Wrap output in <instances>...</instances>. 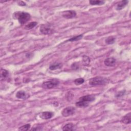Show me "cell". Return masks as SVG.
Instances as JSON below:
<instances>
[{"label":"cell","mask_w":131,"mask_h":131,"mask_svg":"<svg viewBox=\"0 0 131 131\" xmlns=\"http://www.w3.org/2000/svg\"><path fill=\"white\" fill-rule=\"evenodd\" d=\"M53 113L51 112H44L42 113L40 117L43 119H49L53 117Z\"/></svg>","instance_id":"cell-10"},{"label":"cell","mask_w":131,"mask_h":131,"mask_svg":"<svg viewBox=\"0 0 131 131\" xmlns=\"http://www.w3.org/2000/svg\"><path fill=\"white\" fill-rule=\"evenodd\" d=\"M76 16V13L73 10H67L63 11L62 14V16L63 18L66 19H73L75 18Z\"/></svg>","instance_id":"cell-6"},{"label":"cell","mask_w":131,"mask_h":131,"mask_svg":"<svg viewBox=\"0 0 131 131\" xmlns=\"http://www.w3.org/2000/svg\"><path fill=\"white\" fill-rule=\"evenodd\" d=\"M116 60L113 57H109L106 59L104 61V63L107 66L113 67L116 64Z\"/></svg>","instance_id":"cell-7"},{"label":"cell","mask_w":131,"mask_h":131,"mask_svg":"<svg viewBox=\"0 0 131 131\" xmlns=\"http://www.w3.org/2000/svg\"><path fill=\"white\" fill-rule=\"evenodd\" d=\"M16 97L19 99H25L27 98V94L24 91H19L16 94Z\"/></svg>","instance_id":"cell-14"},{"label":"cell","mask_w":131,"mask_h":131,"mask_svg":"<svg viewBox=\"0 0 131 131\" xmlns=\"http://www.w3.org/2000/svg\"><path fill=\"white\" fill-rule=\"evenodd\" d=\"M36 25H37V23L35 22H31L25 26V29H27V30L31 29L32 28H33Z\"/></svg>","instance_id":"cell-20"},{"label":"cell","mask_w":131,"mask_h":131,"mask_svg":"<svg viewBox=\"0 0 131 131\" xmlns=\"http://www.w3.org/2000/svg\"><path fill=\"white\" fill-rule=\"evenodd\" d=\"M75 125L72 123H67L63 126L62 127L63 130H74L76 129L75 128Z\"/></svg>","instance_id":"cell-12"},{"label":"cell","mask_w":131,"mask_h":131,"mask_svg":"<svg viewBox=\"0 0 131 131\" xmlns=\"http://www.w3.org/2000/svg\"><path fill=\"white\" fill-rule=\"evenodd\" d=\"M109 82V80L106 77L101 76H96L91 78L89 80V84L91 86L104 85Z\"/></svg>","instance_id":"cell-2"},{"label":"cell","mask_w":131,"mask_h":131,"mask_svg":"<svg viewBox=\"0 0 131 131\" xmlns=\"http://www.w3.org/2000/svg\"><path fill=\"white\" fill-rule=\"evenodd\" d=\"M115 42V37L114 36H109L106 40V43L108 44H113Z\"/></svg>","instance_id":"cell-18"},{"label":"cell","mask_w":131,"mask_h":131,"mask_svg":"<svg viewBox=\"0 0 131 131\" xmlns=\"http://www.w3.org/2000/svg\"><path fill=\"white\" fill-rule=\"evenodd\" d=\"M59 82L57 79H52L45 82L42 84V87L46 89H50L53 88L59 85Z\"/></svg>","instance_id":"cell-4"},{"label":"cell","mask_w":131,"mask_h":131,"mask_svg":"<svg viewBox=\"0 0 131 131\" xmlns=\"http://www.w3.org/2000/svg\"><path fill=\"white\" fill-rule=\"evenodd\" d=\"M128 1H126V0H124V1H121L119 2L117 4L116 6V10H121L122 9H123L128 3Z\"/></svg>","instance_id":"cell-11"},{"label":"cell","mask_w":131,"mask_h":131,"mask_svg":"<svg viewBox=\"0 0 131 131\" xmlns=\"http://www.w3.org/2000/svg\"><path fill=\"white\" fill-rule=\"evenodd\" d=\"M75 109L73 107H68L63 109L61 114L63 117H68L74 114Z\"/></svg>","instance_id":"cell-5"},{"label":"cell","mask_w":131,"mask_h":131,"mask_svg":"<svg viewBox=\"0 0 131 131\" xmlns=\"http://www.w3.org/2000/svg\"><path fill=\"white\" fill-rule=\"evenodd\" d=\"M84 82H85V80H84V78H77V79H76V80L74 81V84H75L76 86L81 85L83 84Z\"/></svg>","instance_id":"cell-21"},{"label":"cell","mask_w":131,"mask_h":131,"mask_svg":"<svg viewBox=\"0 0 131 131\" xmlns=\"http://www.w3.org/2000/svg\"><path fill=\"white\" fill-rule=\"evenodd\" d=\"M54 31V28L53 24L47 23L42 24L40 27V32L44 35H48L53 33Z\"/></svg>","instance_id":"cell-3"},{"label":"cell","mask_w":131,"mask_h":131,"mask_svg":"<svg viewBox=\"0 0 131 131\" xmlns=\"http://www.w3.org/2000/svg\"><path fill=\"white\" fill-rule=\"evenodd\" d=\"M14 18L17 19L21 25L27 23L31 18L29 14L26 12H16L14 14Z\"/></svg>","instance_id":"cell-1"},{"label":"cell","mask_w":131,"mask_h":131,"mask_svg":"<svg viewBox=\"0 0 131 131\" xmlns=\"http://www.w3.org/2000/svg\"><path fill=\"white\" fill-rule=\"evenodd\" d=\"M105 2L102 1H90L89 3L91 5H101L104 4Z\"/></svg>","instance_id":"cell-17"},{"label":"cell","mask_w":131,"mask_h":131,"mask_svg":"<svg viewBox=\"0 0 131 131\" xmlns=\"http://www.w3.org/2000/svg\"><path fill=\"white\" fill-rule=\"evenodd\" d=\"M83 60H84V62L85 63H86V64H88L90 61V58L88 56H84L83 57Z\"/></svg>","instance_id":"cell-23"},{"label":"cell","mask_w":131,"mask_h":131,"mask_svg":"<svg viewBox=\"0 0 131 131\" xmlns=\"http://www.w3.org/2000/svg\"><path fill=\"white\" fill-rule=\"evenodd\" d=\"M8 71L5 69H1V81H5L8 76Z\"/></svg>","instance_id":"cell-13"},{"label":"cell","mask_w":131,"mask_h":131,"mask_svg":"<svg viewBox=\"0 0 131 131\" xmlns=\"http://www.w3.org/2000/svg\"><path fill=\"white\" fill-rule=\"evenodd\" d=\"M95 99V97L93 95H86V96H84L83 97H81L80 98L79 100H82L85 102H88L90 103L91 102H93L94 101Z\"/></svg>","instance_id":"cell-8"},{"label":"cell","mask_w":131,"mask_h":131,"mask_svg":"<svg viewBox=\"0 0 131 131\" xmlns=\"http://www.w3.org/2000/svg\"><path fill=\"white\" fill-rule=\"evenodd\" d=\"M62 67V64L61 63H54L50 66L49 69L51 70H55L57 69H60Z\"/></svg>","instance_id":"cell-16"},{"label":"cell","mask_w":131,"mask_h":131,"mask_svg":"<svg viewBox=\"0 0 131 131\" xmlns=\"http://www.w3.org/2000/svg\"><path fill=\"white\" fill-rule=\"evenodd\" d=\"M76 106L79 108H85V107H87L89 103L86 102H85L84 101L82 100H78V101L76 102Z\"/></svg>","instance_id":"cell-15"},{"label":"cell","mask_w":131,"mask_h":131,"mask_svg":"<svg viewBox=\"0 0 131 131\" xmlns=\"http://www.w3.org/2000/svg\"><path fill=\"white\" fill-rule=\"evenodd\" d=\"M121 122L124 124H129L131 122V113H129L124 116L121 120Z\"/></svg>","instance_id":"cell-9"},{"label":"cell","mask_w":131,"mask_h":131,"mask_svg":"<svg viewBox=\"0 0 131 131\" xmlns=\"http://www.w3.org/2000/svg\"><path fill=\"white\" fill-rule=\"evenodd\" d=\"M83 35L81 34L79 35H77L74 37H72L71 38L69 39L68 41H67V42H74V41H79L83 38Z\"/></svg>","instance_id":"cell-19"},{"label":"cell","mask_w":131,"mask_h":131,"mask_svg":"<svg viewBox=\"0 0 131 131\" xmlns=\"http://www.w3.org/2000/svg\"><path fill=\"white\" fill-rule=\"evenodd\" d=\"M30 126H31V125L30 124H25L24 125H23V126L20 127L19 128V130H23V131L28 130L29 129Z\"/></svg>","instance_id":"cell-22"}]
</instances>
